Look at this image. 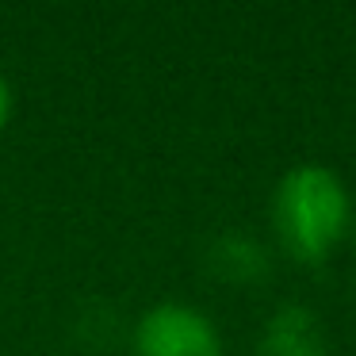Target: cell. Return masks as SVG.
Here are the masks:
<instances>
[{
    "mask_svg": "<svg viewBox=\"0 0 356 356\" xmlns=\"http://www.w3.org/2000/svg\"><path fill=\"white\" fill-rule=\"evenodd\" d=\"M353 222L345 180L325 165H295L272 192V230L302 264H322Z\"/></svg>",
    "mask_w": 356,
    "mask_h": 356,
    "instance_id": "cell-1",
    "label": "cell"
},
{
    "mask_svg": "<svg viewBox=\"0 0 356 356\" xmlns=\"http://www.w3.org/2000/svg\"><path fill=\"white\" fill-rule=\"evenodd\" d=\"M134 356H222V333L188 302H157L134 322Z\"/></svg>",
    "mask_w": 356,
    "mask_h": 356,
    "instance_id": "cell-2",
    "label": "cell"
},
{
    "mask_svg": "<svg viewBox=\"0 0 356 356\" xmlns=\"http://www.w3.org/2000/svg\"><path fill=\"white\" fill-rule=\"evenodd\" d=\"M257 356H330L318 314L302 302H284L261 325Z\"/></svg>",
    "mask_w": 356,
    "mask_h": 356,
    "instance_id": "cell-3",
    "label": "cell"
},
{
    "mask_svg": "<svg viewBox=\"0 0 356 356\" xmlns=\"http://www.w3.org/2000/svg\"><path fill=\"white\" fill-rule=\"evenodd\" d=\"M207 268L222 284H261L268 272V249L241 230H226L207 245Z\"/></svg>",
    "mask_w": 356,
    "mask_h": 356,
    "instance_id": "cell-4",
    "label": "cell"
},
{
    "mask_svg": "<svg viewBox=\"0 0 356 356\" xmlns=\"http://www.w3.org/2000/svg\"><path fill=\"white\" fill-rule=\"evenodd\" d=\"M8 119H12V85H8V77L0 73V131L8 127Z\"/></svg>",
    "mask_w": 356,
    "mask_h": 356,
    "instance_id": "cell-5",
    "label": "cell"
}]
</instances>
